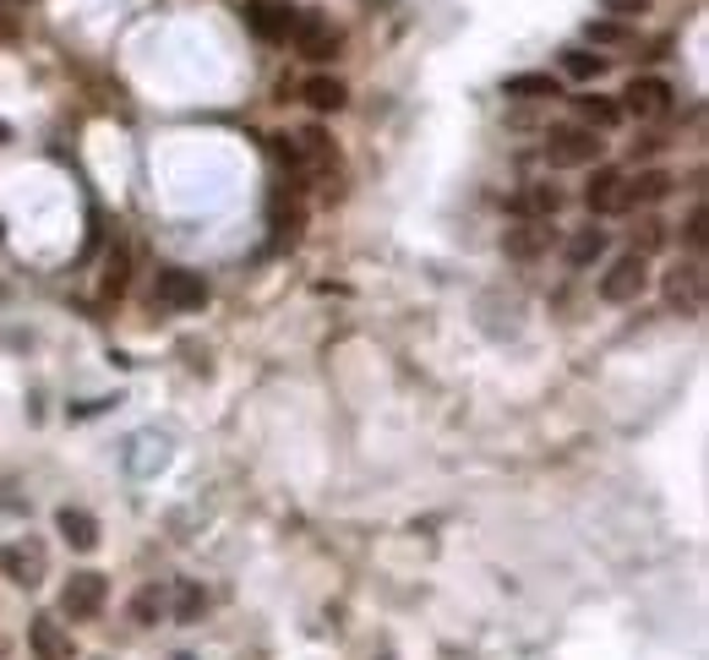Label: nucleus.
<instances>
[{
    "label": "nucleus",
    "instance_id": "f257e3e1",
    "mask_svg": "<svg viewBox=\"0 0 709 660\" xmlns=\"http://www.w3.org/2000/svg\"><path fill=\"white\" fill-rule=\"evenodd\" d=\"M600 148H606L600 132H589L579 121H574V126H551V132H546V164H551V170H589V164L600 159Z\"/></svg>",
    "mask_w": 709,
    "mask_h": 660
},
{
    "label": "nucleus",
    "instance_id": "f03ea898",
    "mask_svg": "<svg viewBox=\"0 0 709 660\" xmlns=\"http://www.w3.org/2000/svg\"><path fill=\"white\" fill-rule=\"evenodd\" d=\"M645 290H649V263L639 252L617 257V263L600 273V301H606V306H634Z\"/></svg>",
    "mask_w": 709,
    "mask_h": 660
},
{
    "label": "nucleus",
    "instance_id": "7ed1b4c3",
    "mask_svg": "<svg viewBox=\"0 0 709 660\" xmlns=\"http://www.w3.org/2000/svg\"><path fill=\"white\" fill-rule=\"evenodd\" d=\"M153 301L170 306V312H202V306H207V278H202V273H186V267H159Z\"/></svg>",
    "mask_w": 709,
    "mask_h": 660
},
{
    "label": "nucleus",
    "instance_id": "20e7f679",
    "mask_svg": "<svg viewBox=\"0 0 709 660\" xmlns=\"http://www.w3.org/2000/svg\"><path fill=\"white\" fill-rule=\"evenodd\" d=\"M104 600H110V579L104 573H93V568H82V573H71L61 590V611L71 622H93L99 611H104Z\"/></svg>",
    "mask_w": 709,
    "mask_h": 660
},
{
    "label": "nucleus",
    "instance_id": "39448f33",
    "mask_svg": "<svg viewBox=\"0 0 709 660\" xmlns=\"http://www.w3.org/2000/svg\"><path fill=\"white\" fill-rule=\"evenodd\" d=\"M246 22H252V33H257L262 44H290L301 11H295L290 0H252V6H246Z\"/></svg>",
    "mask_w": 709,
    "mask_h": 660
},
{
    "label": "nucleus",
    "instance_id": "423d86ee",
    "mask_svg": "<svg viewBox=\"0 0 709 660\" xmlns=\"http://www.w3.org/2000/svg\"><path fill=\"white\" fill-rule=\"evenodd\" d=\"M584 207H589L595 219L628 213V207H634V202H628V175H622V170H595L589 186H584Z\"/></svg>",
    "mask_w": 709,
    "mask_h": 660
},
{
    "label": "nucleus",
    "instance_id": "0eeeda50",
    "mask_svg": "<svg viewBox=\"0 0 709 660\" xmlns=\"http://www.w3.org/2000/svg\"><path fill=\"white\" fill-rule=\"evenodd\" d=\"M666 306L682 312V317L705 312V263H677L666 273Z\"/></svg>",
    "mask_w": 709,
    "mask_h": 660
},
{
    "label": "nucleus",
    "instance_id": "6e6552de",
    "mask_svg": "<svg viewBox=\"0 0 709 660\" xmlns=\"http://www.w3.org/2000/svg\"><path fill=\"white\" fill-rule=\"evenodd\" d=\"M671 82H660V77H634L628 82V93H622V115H639V121H660V115H671Z\"/></svg>",
    "mask_w": 709,
    "mask_h": 660
},
{
    "label": "nucleus",
    "instance_id": "1a4fd4ad",
    "mask_svg": "<svg viewBox=\"0 0 709 660\" xmlns=\"http://www.w3.org/2000/svg\"><path fill=\"white\" fill-rule=\"evenodd\" d=\"M551 246H557L551 219H524V224H514V230L503 235V252H508L514 263H535V257H546Z\"/></svg>",
    "mask_w": 709,
    "mask_h": 660
},
{
    "label": "nucleus",
    "instance_id": "9d476101",
    "mask_svg": "<svg viewBox=\"0 0 709 660\" xmlns=\"http://www.w3.org/2000/svg\"><path fill=\"white\" fill-rule=\"evenodd\" d=\"M295 50L306 55V61H333L338 55V28L327 22V17H317V11H301V22H295Z\"/></svg>",
    "mask_w": 709,
    "mask_h": 660
},
{
    "label": "nucleus",
    "instance_id": "9b49d317",
    "mask_svg": "<svg viewBox=\"0 0 709 660\" xmlns=\"http://www.w3.org/2000/svg\"><path fill=\"white\" fill-rule=\"evenodd\" d=\"M508 213H518V219H557L563 213V192L551 181H529L524 192H514Z\"/></svg>",
    "mask_w": 709,
    "mask_h": 660
},
{
    "label": "nucleus",
    "instance_id": "f8f14e48",
    "mask_svg": "<svg viewBox=\"0 0 709 660\" xmlns=\"http://www.w3.org/2000/svg\"><path fill=\"white\" fill-rule=\"evenodd\" d=\"M0 573H6L11 585L33 590L39 573H44V551H39V546H6V551H0Z\"/></svg>",
    "mask_w": 709,
    "mask_h": 660
},
{
    "label": "nucleus",
    "instance_id": "ddd939ff",
    "mask_svg": "<svg viewBox=\"0 0 709 660\" xmlns=\"http://www.w3.org/2000/svg\"><path fill=\"white\" fill-rule=\"evenodd\" d=\"M28 639H33V656L39 660H71V633H65L55 617H33L28 622Z\"/></svg>",
    "mask_w": 709,
    "mask_h": 660
},
{
    "label": "nucleus",
    "instance_id": "4468645a",
    "mask_svg": "<svg viewBox=\"0 0 709 660\" xmlns=\"http://www.w3.org/2000/svg\"><path fill=\"white\" fill-rule=\"evenodd\" d=\"M301 99H306L317 115H333V110H344L350 88H344L338 77H306V82H301Z\"/></svg>",
    "mask_w": 709,
    "mask_h": 660
},
{
    "label": "nucleus",
    "instance_id": "2eb2a0df",
    "mask_svg": "<svg viewBox=\"0 0 709 660\" xmlns=\"http://www.w3.org/2000/svg\"><path fill=\"white\" fill-rule=\"evenodd\" d=\"M574 110H579V126H589V132H611V126H622V104H611V99H600V93L574 99Z\"/></svg>",
    "mask_w": 709,
    "mask_h": 660
},
{
    "label": "nucleus",
    "instance_id": "dca6fc26",
    "mask_svg": "<svg viewBox=\"0 0 709 660\" xmlns=\"http://www.w3.org/2000/svg\"><path fill=\"white\" fill-rule=\"evenodd\" d=\"M606 246H611V241H606V230L584 224V230L568 235V246H563V252H568V263H574V267H595L600 257H606Z\"/></svg>",
    "mask_w": 709,
    "mask_h": 660
},
{
    "label": "nucleus",
    "instance_id": "f3484780",
    "mask_svg": "<svg viewBox=\"0 0 709 660\" xmlns=\"http://www.w3.org/2000/svg\"><path fill=\"white\" fill-rule=\"evenodd\" d=\"M55 529H61L77 551H93V546H99V519L82 514V508H61V514H55Z\"/></svg>",
    "mask_w": 709,
    "mask_h": 660
},
{
    "label": "nucleus",
    "instance_id": "a211bd4d",
    "mask_svg": "<svg viewBox=\"0 0 709 660\" xmlns=\"http://www.w3.org/2000/svg\"><path fill=\"white\" fill-rule=\"evenodd\" d=\"M503 93L508 99H557V77H546V71H518L503 82Z\"/></svg>",
    "mask_w": 709,
    "mask_h": 660
},
{
    "label": "nucleus",
    "instance_id": "6ab92c4d",
    "mask_svg": "<svg viewBox=\"0 0 709 660\" xmlns=\"http://www.w3.org/2000/svg\"><path fill=\"white\" fill-rule=\"evenodd\" d=\"M671 175L666 170H645L639 181H628V202H660V197H671Z\"/></svg>",
    "mask_w": 709,
    "mask_h": 660
},
{
    "label": "nucleus",
    "instance_id": "aec40b11",
    "mask_svg": "<svg viewBox=\"0 0 709 660\" xmlns=\"http://www.w3.org/2000/svg\"><path fill=\"white\" fill-rule=\"evenodd\" d=\"M606 67H611L606 55H589V50H563V71H568L574 82H595Z\"/></svg>",
    "mask_w": 709,
    "mask_h": 660
},
{
    "label": "nucleus",
    "instance_id": "412c9836",
    "mask_svg": "<svg viewBox=\"0 0 709 660\" xmlns=\"http://www.w3.org/2000/svg\"><path fill=\"white\" fill-rule=\"evenodd\" d=\"M584 39L589 44H600V50H611V44H634V28H622V22H584Z\"/></svg>",
    "mask_w": 709,
    "mask_h": 660
},
{
    "label": "nucleus",
    "instance_id": "4be33fe9",
    "mask_svg": "<svg viewBox=\"0 0 709 660\" xmlns=\"http://www.w3.org/2000/svg\"><path fill=\"white\" fill-rule=\"evenodd\" d=\"M202 611H207V595H202L192 579H186V585L175 590V622H196Z\"/></svg>",
    "mask_w": 709,
    "mask_h": 660
},
{
    "label": "nucleus",
    "instance_id": "5701e85b",
    "mask_svg": "<svg viewBox=\"0 0 709 660\" xmlns=\"http://www.w3.org/2000/svg\"><path fill=\"white\" fill-rule=\"evenodd\" d=\"M682 241H688V252H705V241H709V219H705V202L688 213V224H682Z\"/></svg>",
    "mask_w": 709,
    "mask_h": 660
},
{
    "label": "nucleus",
    "instance_id": "b1692460",
    "mask_svg": "<svg viewBox=\"0 0 709 660\" xmlns=\"http://www.w3.org/2000/svg\"><path fill=\"white\" fill-rule=\"evenodd\" d=\"M159 611H164V595L159 590H142L136 600H131V617H136V622H153Z\"/></svg>",
    "mask_w": 709,
    "mask_h": 660
},
{
    "label": "nucleus",
    "instance_id": "393cba45",
    "mask_svg": "<svg viewBox=\"0 0 709 660\" xmlns=\"http://www.w3.org/2000/svg\"><path fill=\"white\" fill-rule=\"evenodd\" d=\"M104 290H110V295H121V290H126V246H121V252L110 257V273H104Z\"/></svg>",
    "mask_w": 709,
    "mask_h": 660
},
{
    "label": "nucleus",
    "instance_id": "a878e982",
    "mask_svg": "<svg viewBox=\"0 0 709 660\" xmlns=\"http://www.w3.org/2000/svg\"><path fill=\"white\" fill-rule=\"evenodd\" d=\"M639 230H645V235H639V257H645V252H655V246L666 241V224H655V219H645Z\"/></svg>",
    "mask_w": 709,
    "mask_h": 660
}]
</instances>
